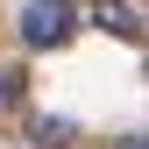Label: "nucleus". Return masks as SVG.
<instances>
[{"mask_svg": "<svg viewBox=\"0 0 149 149\" xmlns=\"http://www.w3.org/2000/svg\"><path fill=\"white\" fill-rule=\"evenodd\" d=\"M71 22H78L71 0H29V7H22V43L29 50H50V43L71 36Z\"/></svg>", "mask_w": 149, "mask_h": 149, "instance_id": "f257e3e1", "label": "nucleus"}, {"mask_svg": "<svg viewBox=\"0 0 149 149\" xmlns=\"http://www.w3.org/2000/svg\"><path fill=\"white\" fill-rule=\"evenodd\" d=\"M22 100V71H0V107H14Z\"/></svg>", "mask_w": 149, "mask_h": 149, "instance_id": "20e7f679", "label": "nucleus"}, {"mask_svg": "<svg viewBox=\"0 0 149 149\" xmlns=\"http://www.w3.org/2000/svg\"><path fill=\"white\" fill-rule=\"evenodd\" d=\"M92 22L114 29L121 43H142V14H135V7H121V0H100V7H92Z\"/></svg>", "mask_w": 149, "mask_h": 149, "instance_id": "f03ea898", "label": "nucleus"}, {"mask_svg": "<svg viewBox=\"0 0 149 149\" xmlns=\"http://www.w3.org/2000/svg\"><path fill=\"white\" fill-rule=\"evenodd\" d=\"M36 142H71V121H36Z\"/></svg>", "mask_w": 149, "mask_h": 149, "instance_id": "7ed1b4c3", "label": "nucleus"}]
</instances>
